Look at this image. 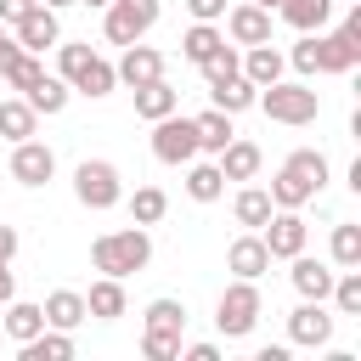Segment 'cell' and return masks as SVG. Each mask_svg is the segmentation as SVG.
I'll use <instances>...</instances> for the list:
<instances>
[{"label":"cell","instance_id":"6da1fadb","mask_svg":"<svg viewBox=\"0 0 361 361\" xmlns=\"http://www.w3.org/2000/svg\"><path fill=\"white\" fill-rule=\"evenodd\" d=\"M327 175H333V169H327V152L299 147V152H288L282 169L271 175V203H276V209H305L310 197H322Z\"/></svg>","mask_w":361,"mask_h":361},{"label":"cell","instance_id":"7a4b0ae2","mask_svg":"<svg viewBox=\"0 0 361 361\" xmlns=\"http://www.w3.org/2000/svg\"><path fill=\"white\" fill-rule=\"evenodd\" d=\"M90 265L102 271V276H135V271H147L152 265V237H147V226H124V231H102L96 243H90Z\"/></svg>","mask_w":361,"mask_h":361},{"label":"cell","instance_id":"3957f363","mask_svg":"<svg viewBox=\"0 0 361 361\" xmlns=\"http://www.w3.org/2000/svg\"><path fill=\"white\" fill-rule=\"evenodd\" d=\"M259 316H265L259 282H248V276L226 282V293H220V305H214V327H220L226 338H248V333L259 327Z\"/></svg>","mask_w":361,"mask_h":361},{"label":"cell","instance_id":"277c9868","mask_svg":"<svg viewBox=\"0 0 361 361\" xmlns=\"http://www.w3.org/2000/svg\"><path fill=\"white\" fill-rule=\"evenodd\" d=\"M73 197H79L90 214L118 209V203H124V175H118V164H107V158H85V164L73 169Z\"/></svg>","mask_w":361,"mask_h":361},{"label":"cell","instance_id":"5b68a950","mask_svg":"<svg viewBox=\"0 0 361 361\" xmlns=\"http://www.w3.org/2000/svg\"><path fill=\"white\" fill-rule=\"evenodd\" d=\"M361 62V6H350L344 28H316V73H350Z\"/></svg>","mask_w":361,"mask_h":361},{"label":"cell","instance_id":"8992f818","mask_svg":"<svg viewBox=\"0 0 361 361\" xmlns=\"http://www.w3.org/2000/svg\"><path fill=\"white\" fill-rule=\"evenodd\" d=\"M265 118H276V124H316V113H322V96L310 90V85H288V79H276V85H265L259 90V102H254Z\"/></svg>","mask_w":361,"mask_h":361},{"label":"cell","instance_id":"52a82bcc","mask_svg":"<svg viewBox=\"0 0 361 361\" xmlns=\"http://www.w3.org/2000/svg\"><path fill=\"white\" fill-rule=\"evenodd\" d=\"M158 17H164L158 0H107V6H102V34H107L113 45H135V39L152 34Z\"/></svg>","mask_w":361,"mask_h":361},{"label":"cell","instance_id":"ba28073f","mask_svg":"<svg viewBox=\"0 0 361 361\" xmlns=\"http://www.w3.org/2000/svg\"><path fill=\"white\" fill-rule=\"evenodd\" d=\"M152 158L158 164H192L197 158V124L180 118V107L152 118Z\"/></svg>","mask_w":361,"mask_h":361},{"label":"cell","instance_id":"9c48e42d","mask_svg":"<svg viewBox=\"0 0 361 361\" xmlns=\"http://www.w3.org/2000/svg\"><path fill=\"white\" fill-rule=\"evenodd\" d=\"M259 243H265L271 259H293V254L310 243V226H305L299 209H271V220L259 226Z\"/></svg>","mask_w":361,"mask_h":361},{"label":"cell","instance_id":"30bf717a","mask_svg":"<svg viewBox=\"0 0 361 361\" xmlns=\"http://www.w3.org/2000/svg\"><path fill=\"white\" fill-rule=\"evenodd\" d=\"M288 344H299V350H327L333 344V310H327V299H305L288 316Z\"/></svg>","mask_w":361,"mask_h":361},{"label":"cell","instance_id":"8fae6325","mask_svg":"<svg viewBox=\"0 0 361 361\" xmlns=\"http://www.w3.org/2000/svg\"><path fill=\"white\" fill-rule=\"evenodd\" d=\"M56 175V152L45 147V141H11V180L17 186H45Z\"/></svg>","mask_w":361,"mask_h":361},{"label":"cell","instance_id":"7c38bea8","mask_svg":"<svg viewBox=\"0 0 361 361\" xmlns=\"http://www.w3.org/2000/svg\"><path fill=\"white\" fill-rule=\"evenodd\" d=\"M11 39H17L23 51H34V56H39L45 45H56V39H62V23H56V11H51V6H28V11L11 23Z\"/></svg>","mask_w":361,"mask_h":361},{"label":"cell","instance_id":"4fadbf2b","mask_svg":"<svg viewBox=\"0 0 361 361\" xmlns=\"http://www.w3.org/2000/svg\"><path fill=\"white\" fill-rule=\"evenodd\" d=\"M226 39H231V45H265V39H271V11L254 6V0L231 6V11H226Z\"/></svg>","mask_w":361,"mask_h":361},{"label":"cell","instance_id":"5bb4252c","mask_svg":"<svg viewBox=\"0 0 361 361\" xmlns=\"http://www.w3.org/2000/svg\"><path fill=\"white\" fill-rule=\"evenodd\" d=\"M113 73H118V85H152V79H164V51H152V45H124V56L113 62Z\"/></svg>","mask_w":361,"mask_h":361},{"label":"cell","instance_id":"9a60e30c","mask_svg":"<svg viewBox=\"0 0 361 361\" xmlns=\"http://www.w3.org/2000/svg\"><path fill=\"white\" fill-rule=\"evenodd\" d=\"M288 265H293V271H288V282H293V293H299V299H327V293H333V276H338V271H333L327 259H310V254L299 248Z\"/></svg>","mask_w":361,"mask_h":361},{"label":"cell","instance_id":"2e32d148","mask_svg":"<svg viewBox=\"0 0 361 361\" xmlns=\"http://www.w3.org/2000/svg\"><path fill=\"white\" fill-rule=\"evenodd\" d=\"M226 271H231V276H248V282H259V276L271 271V254H265L259 231H243V237H231V248H226Z\"/></svg>","mask_w":361,"mask_h":361},{"label":"cell","instance_id":"e0dca14e","mask_svg":"<svg viewBox=\"0 0 361 361\" xmlns=\"http://www.w3.org/2000/svg\"><path fill=\"white\" fill-rule=\"evenodd\" d=\"M214 164H220V175H226V180H254V175H259V164H265V152H259L254 141L231 135V141L214 152Z\"/></svg>","mask_w":361,"mask_h":361},{"label":"cell","instance_id":"ac0fdd59","mask_svg":"<svg viewBox=\"0 0 361 361\" xmlns=\"http://www.w3.org/2000/svg\"><path fill=\"white\" fill-rule=\"evenodd\" d=\"M124 310H130L124 282H118V276H96V282H90V293H85V316H96V322H118Z\"/></svg>","mask_w":361,"mask_h":361},{"label":"cell","instance_id":"d6986e66","mask_svg":"<svg viewBox=\"0 0 361 361\" xmlns=\"http://www.w3.org/2000/svg\"><path fill=\"white\" fill-rule=\"evenodd\" d=\"M39 327H45V310H39V305H28V299H6V305H0V333H6L11 344H28Z\"/></svg>","mask_w":361,"mask_h":361},{"label":"cell","instance_id":"ffe728a7","mask_svg":"<svg viewBox=\"0 0 361 361\" xmlns=\"http://www.w3.org/2000/svg\"><path fill=\"white\" fill-rule=\"evenodd\" d=\"M282 68H288V62H282V51H276L271 39L243 51V79H248V85H259V90H265V85H276V79H282Z\"/></svg>","mask_w":361,"mask_h":361},{"label":"cell","instance_id":"44dd1931","mask_svg":"<svg viewBox=\"0 0 361 361\" xmlns=\"http://www.w3.org/2000/svg\"><path fill=\"white\" fill-rule=\"evenodd\" d=\"M68 96H73V85H68V79H56V73H39V79L23 90V102H28L34 113H45V118H56V113L68 107Z\"/></svg>","mask_w":361,"mask_h":361},{"label":"cell","instance_id":"7402d4cb","mask_svg":"<svg viewBox=\"0 0 361 361\" xmlns=\"http://www.w3.org/2000/svg\"><path fill=\"white\" fill-rule=\"evenodd\" d=\"M130 96H135V118H147V124H152V118H164V113H175V107H180V90H175V85H169V79H152V85H135V90H130Z\"/></svg>","mask_w":361,"mask_h":361},{"label":"cell","instance_id":"603a6c76","mask_svg":"<svg viewBox=\"0 0 361 361\" xmlns=\"http://www.w3.org/2000/svg\"><path fill=\"white\" fill-rule=\"evenodd\" d=\"M209 96H214V107H220V113H231V118H237V113H248V107L259 102V85H248L243 73H231V79H214V85H209Z\"/></svg>","mask_w":361,"mask_h":361},{"label":"cell","instance_id":"cb8c5ba5","mask_svg":"<svg viewBox=\"0 0 361 361\" xmlns=\"http://www.w3.org/2000/svg\"><path fill=\"white\" fill-rule=\"evenodd\" d=\"M39 310H45V327H62V333H73V327L85 322V293H79V288H56V293H51Z\"/></svg>","mask_w":361,"mask_h":361},{"label":"cell","instance_id":"d4e9b609","mask_svg":"<svg viewBox=\"0 0 361 361\" xmlns=\"http://www.w3.org/2000/svg\"><path fill=\"white\" fill-rule=\"evenodd\" d=\"M73 355V338L62 327H39L28 344H17V361H68Z\"/></svg>","mask_w":361,"mask_h":361},{"label":"cell","instance_id":"484cf974","mask_svg":"<svg viewBox=\"0 0 361 361\" xmlns=\"http://www.w3.org/2000/svg\"><path fill=\"white\" fill-rule=\"evenodd\" d=\"M220 45H226V28H214V23H192V28L180 34V56H186L192 68H203Z\"/></svg>","mask_w":361,"mask_h":361},{"label":"cell","instance_id":"4316f807","mask_svg":"<svg viewBox=\"0 0 361 361\" xmlns=\"http://www.w3.org/2000/svg\"><path fill=\"white\" fill-rule=\"evenodd\" d=\"M271 209H276V203H271V192H265V186H243V192L231 197V214H237V226H243V231H259V226L271 220Z\"/></svg>","mask_w":361,"mask_h":361},{"label":"cell","instance_id":"83f0119b","mask_svg":"<svg viewBox=\"0 0 361 361\" xmlns=\"http://www.w3.org/2000/svg\"><path fill=\"white\" fill-rule=\"evenodd\" d=\"M276 11H282V23H288V28H299V34H316V28H327V17H333V0H282Z\"/></svg>","mask_w":361,"mask_h":361},{"label":"cell","instance_id":"f1b7e54d","mask_svg":"<svg viewBox=\"0 0 361 361\" xmlns=\"http://www.w3.org/2000/svg\"><path fill=\"white\" fill-rule=\"evenodd\" d=\"M192 124H197V152H209V158L237 135V130H231V113H220V107H203Z\"/></svg>","mask_w":361,"mask_h":361},{"label":"cell","instance_id":"f546056e","mask_svg":"<svg viewBox=\"0 0 361 361\" xmlns=\"http://www.w3.org/2000/svg\"><path fill=\"white\" fill-rule=\"evenodd\" d=\"M186 197H192V203H220V197H226L220 164H186Z\"/></svg>","mask_w":361,"mask_h":361},{"label":"cell","instance_id":"4dcf8cb0","mask_svg":"<svg viewBox=\"0 0 361 361\" xmlns=\"http://www.w3.org/2000/svg\"><path fill=\"white\" fill-rule=\"evenodd\" d=\"M73 90H79V96H90V102L113 96V90H118V73H113V62H107V56H90V62H85V73L73 79Z\"/></svg>","mask_w":361,"mask_h":361},{"label":"cell","instance_id":"1f68e13d","mask_svg":"<svg viewBox=\"0 0 361 361\" xmlns=\"http://www.w3.org/2000/svg\"><path fill=\"white\" fill-rule=\"evenodd\" d=\"M34 124H39V113H34L23 96H6V102H0V135H6V141H28Z\"/></svg>","mask_w":361,"mask_h":361},{"label":"cell","instance_id":"d6a6232c","mask_svg":"<svg viewBox=\"0 0 361 361\" xmlns=\"http://www.w3.org/2000/svg\"><path fill=\"white\" fill-rule=\"evenodd\" d=\"M327 254H333L338 271H344V265H361V226H355V220H338L333 237H327Z\"/></svg>","mask_w":361,"mask_h":361},{"label":"cell","instance_id":"836d02e7","mask_svg":"<svg viewBox=\"0 0 361 361\" xmlns=\"http://www.w3.org/2000/svg\"><path fill=\"white\" fill-rule=\"evenodd\" d=\"M333 310L338 316H361V265H344L338 276H333Z\"/></svg>","mask_w":361,"mask_h":361},{"label":"cell","instance_id":"e575fe53","mask_svg":"<svg viewBox=\"0 0 361 361\" xmlns=\"http://www.w3.org/2000/svg\"><path fill=\"white\" fill-rule=\"evenodd\" d=\"M164 214H169L164 186H135V197H130V220H135V226H158Z\"/></svg>","mask_w":361,"mask_h":361},{"label":"cell","instance_id":"d590c367","mask_svg":"<svg viewBox=\"0 0 361 361\" xmlns=\"http://www.w3.org/2000/svg\"><path fill=\"white\" fill-rule=\"evenodd\" d=\"M141 316H147V327H152V333H186V305H180V299H169V293H164V299H152Z\"/></svg>","mask_w":361,"mask_h":361},{"label":"cell","instance_id":"8d00e7d4","mask_svg":"<svg viewBox=\"0 0 361 361\" xmlns=\"http://www.w3.org/2000/svg\"><path fill=\"white\" fill-rule=\"evenodd\" d=\"M90 56H96L90 45H62V39H56V79H68V85H73V79L85 73V62H90Z\"/></svg>","mask_w":361,"mask_h":361},{"label":"cell","instance_id":"74e56055","mask_svg":"<svg viewBox=\"0 0 361 361\" xmlns=\"http://www.w3.org/2000/svg\"><path fill=\"white\" fill-rule=\"evenodd\" d=\"M39 73H45V62H39V56H34V51H23V56H17V62H11V68H6V73H0V79H6V85H11V90H17V96H23V90H28V85H34V79H39Z\"/></svg>","mask_w":361,"mask_h":361},{"label":"cell","instance_id":"f35d334b","mask_svg":"<svg viewBox=\"0 0 361 361\" xmlns=\"http://www.w3.org/2000/svg\"><path fill=\"white\" fill-rule=\"evenodd\" d=\"M141 355H147V361H175V355H180V333H152V327H141Z\"/></svg>","mask_w":361,"mask_h":361},{"label":"cell","instance_id":"ab89813d","mask_svg":"<svg viewBox=\"0 0 361 361\" xmlns=\"http://www.w3.org/2000/svg\"><path fill=\"white\" fill-rule=\"evenodd\" d=\"M231 73H243V56H237L231 45H220V51H214V56L203 62V79L214 85V79H231Z\"/></svg>","mask_w":361,"mask_h":361},{"label":"cell","instance_id":"60d3db41","mask_svg":"<svg viewBox=\"0 0 361 361\" xmlns=\"http://www.w3.org/2000/svg\"><path fill=\"white\" fill-rule=\"evenodd\" d=\"M288 62H293V68L310 79V73H316V34H299V45L288 51Z\"/></svg>","mask_w":361,"mask_h":361},{"label":"cell","instance_id":"b9f144b4","mask_svg":"<svg viewBox=\"0 0 361 361\" xmlns=\"http://www.w3.org/2000/svg\"><path fill=\"white\" fill-rule=\"evenodd\" d=\"M186 11H192V23H220L226 0H186Z\"/></svg>","mask_w":361,"mask_h":361},{"label":"cell","instance_id":"7bdbcfd3","mask_svg":"<svg viewBox=\"0 0 361 361\" xmlns=\"http://www.w3.org/2000/svg\"><path fill=\"white\" fill-rule=\"evenodd\" d=\"M17 248H23V237H17V226H0V259H6V265L17 259Z\"/></svg>","mask_w":361,"mask_h":361},{"label":"cell","instance_id":"ee69618b","mask_svg":"<svg viewBox=\"0 0 361 361\" xmlns=\"http://www.w3.org/2000/svg\"><path fill=\"white\" fill-rule=\"evenodd\" d=\"M186 361H220V344H180Z\"/></svg>","mask_w":361,"mask_h":361},{"label":"cell","instance_id":"f6af8a7d","mask_svg":"<svg viewBox=\"0 0 361 361\" xmlns=\"http://www.w3.org/2000/svg\"><path fill=\"white\" fill-rule=\"evenodd\" d=\"M28 6H39V0H0V23H17Z\"/></svg>","mask_w":361,"mask_h":361},{"label":"cell","instance_id":"bcb514c9","mask_svg":"<svg viewBox=\"0 0 361 361\" xmlns=\"http://www.w3.org/2000/svg\"><path fill=\"white\" fill-rule=\"evenodd\" d=\"M6 299H17V276H11V265L0 259V305H6Z\"/></svg>","mask_w":361,"mask_h":361},{"label":"cell","instance_id":"7dc6e473","mask_svg":"<svg viewBox=\"0 0 361 361\" xmlns=\"http://www.w3.org/2000/svg\"><path fill=\"white\" fill-rule=\"evenodd\" d=\"M39 6H51V11H62V6H79V0H39Z\"/></svg>","mask_w":361,"mask_h":361},{"label":"cell","instance_id":"c3c4849f","mask_svg":"<svg viewBox=\"0 0 361 361\" xmlns=\"http://www.w3.org/2000/svg\"><path fill=\"white\" fill-rule=\"evenodd\" d=\"M254 6H265V11H276V6H282V0H254Z\"/></svg>","mask_w":361,"mask_h":361},{"label":"cell","instance_id":"681fc988","mask_svg":"<svg viewBox=\"0 0 361 361\" xmlns=\"http://www.w3.org/2000/svg\"><path fill=\"white\" fill-rule=\"evenodd\" d=\"M79 6H96V11H102V6H107V0H79Z\"/></svg>","mask_w":361,"mask_h":361}]
</instances>
